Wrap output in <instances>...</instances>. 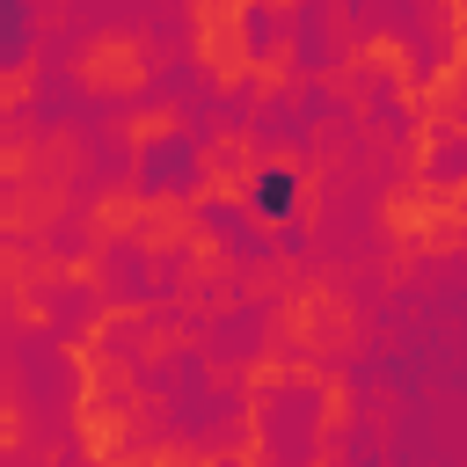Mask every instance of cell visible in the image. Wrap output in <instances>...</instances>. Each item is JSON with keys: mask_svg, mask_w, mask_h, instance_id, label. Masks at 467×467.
Masks as SVG:
<instances>
[{"mask_svg": "<svg viewBox=\"0 0 467 467\" xmlns=\"http://www.w3.org/2000/svg\"><path fill=\"white\" fill-rule=\"evenodd\" d=\"M190 182H197L190 139H153L146 146V190H190Z\"/></svg>", "mask_w": 467, "mask_h": 467, "instance_id": "cell-1", "label": "cell"}, {"mask_svg": "<svg viewBox=\"0 0 467 467\" xmlns=\"http://www.w3.org/2000/svg\"><path fill=\"white\" fill-rule=\"evenodd\" d=\"M29 36H36V7H22V0H0V66L29 58Z\"/></svg>", "mask_w": 467, "mask_h": 467, "instance_id": "cell-2", "label": "cell"}, {"mask_svg": "<svg viewBox=\"0 0 467 467\" xmlns=\"http://www.w3.org/2000/svg\"><path fill=\"white\" fill-rule=\"evenodd\" d=\"M292 204H299L292 168H263V175H255V212H263V219H292Z\"/></svg>", "mask_w": 467, "mask_h": 467, "instance_id": "cell-3", "label": "cell"}]
</instances>
